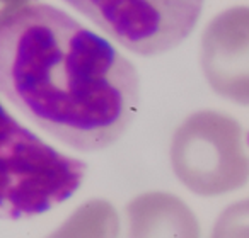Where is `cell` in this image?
<instances>
[{
  "instance_id": "277c9868",
  "label": "cell",
  "mask_w": 249,
  "mask_h": 238,
  "mask_svg": "<svg viewBox=\"0 0 249 238\" xmlns=\"http://www.w3.org/2000/svg\"><path fill=\"white\" fill-rule=\"evenodd\" d=\"M126 51L154 58L179 46L205 0H63Z\"/></svg>"
},
{
  "instance_id": "5b68a950",
  "label": "cell",
  "mask_w": 249,
  "mask_h": 238,
  "mask_svg": "<svg viewBox=\"0 0 249 238\" xmlns=\"http://www.w3.org/2000/svg\"><path fill=\"white\" fill-rule=\"evenodd\" d=\"M201 70L218 95L249 106V7L227 9L207 26Z\"/></svg>"
},
{
  "instance_id": "ba28073f",
  "label": "cell",
  "mask_w": 249,
  "mask_h": 238,
  "mask_svg": "<svg viewBox=\"0 0 249 238\" xmlns=\"http://www.w3.org/2000/svg\"><path fill=\"white\" fill-rule=\"evenodd\" d=\"M212 238H249V199L231 204L218 216Z\"/></svg>"
},
{
  "instance_id": "9c48e42d",
  "label": "cell",
  "mask_w": 249,
  "mask_h": 238,
  "mask_svg": "<svg viewBox=\"0 0 249 238\" xmlns=\"http://www.w3.org/2000/svg\"><path fill=\"white\" fill-rule=\"evenodd\" d=\"M28 2L29 0H0V21L11 12H16L24 5H28Z\"/></svg>"
},
{
  "instance_id": "52a82bcc",
  "label": "cell",
  "mask_w": 249,
  "mask_h": 238,
  "mask_svg": "<svg viewBox=\"0 0 249 238\" xmlns=\"http://www.w3.org/2000/svg\"><path fill=\"white\" fill-rule=\"evenodd\" d=\"M120 218L111 203L104 199L87 201L46 238H118Z\"/></svg>"
},
{
  "instance_id": "3957f363",
  "label": "cell",
  "mask_w": 249,
  "mask_h": 238,
  "mask_svg": "<svg viewBox=\"0 0 249 238\" xmlns=\"http://www.w3.org/2000/svg\"><path fill=\"white\" fill-rule=\"evenodd\" d=\"M171 163L178 179L198 196L239 189L249 179L241 125L215 111L191 114L174 133Z\"/></svg>"
},
{
  "instance_id": "8992f818",
  "label": "cell",
  "mask_w": 249,
  "mask_h": 238,
  "mask_svg": "<svg viewBox=\"0 0 249 238\" xmlns=\"http://www.w3.org/2000/svg\"><path fill=\"white\" fill-rule=\"evenodd\" d=\"M123 238H200V224L179 197L149 192L126 206Z\"/></svg>"
},
{
  "instance_id": "6da1fadb",
  "label": "cell",
  "mask_w": 249,
  "mask_h": 238,
  "mask_svg": "<svg viewBox=\"0 0 249 238\" xmlns=\"http://www.w3.org/2000/svg\"><path fill=\"white\" fill-rule=\"evenodd\" d=\"M0 94L77 152L106 150L140 107V75L106 38L50 4L0 21Z\"/></svg>"
},
{
  "instance_id": "7a4b0ae2",
  "label": "cell",
  "mask_w": 249,
  "mask_h": 238,
  "mask_svg": "<svg viewBox=\"0 0 249 238\" xmlns=\"http://www.w3.org/2000/svg\"><path fill=\"white\" fill-rule=\"evenodd\" d=\"M86 172L84 160L43 142L0 102V220L46 213L77 192Z\"/></svg>"
}]
</instances>
